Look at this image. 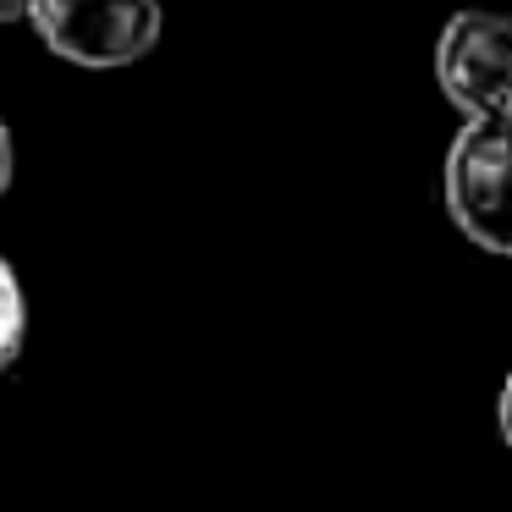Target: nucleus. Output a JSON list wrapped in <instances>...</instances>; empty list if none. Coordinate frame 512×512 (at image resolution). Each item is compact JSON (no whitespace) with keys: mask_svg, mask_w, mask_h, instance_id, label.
I'll list each match as a JSON object with an SVG mask.
<instances>
[{"mask_svg":"<svg viewBox=\"0 0 512 512\" xmlns=\"http://www.w3.org/2000/svg\"><path fill=\"white\" fill-rule=\"evenodd\" d=\"M441 199L468 243L512 259V111L457 127L441 166Z\"/></svg>","mask_w":512,"mask_h":512,"instance_id":"f257e3e1","label":"nucleus"},{"mask_svg":"<svg viewBox=\"0 0 512 512\" xmlns=\"http://www.w3.org/2000/svg\"><path fill=\"white\" fill-rule=\"evenodd\" d=\"M45 50L89 72L133 67L160 45V0H34L28 12Z\"/></svg>","mask_w":512,"mask_h":512,"instance_id":"f03ea898","label":"nucleus"},{"mask_svg":"<svg viewBox=\"0 0 512 512\" xmlns=\"http://www.w3.org/2000/svg\"><path fill=\"white\" fill-rule=\"evenodd\" d=\"M435 83L468 116H507L512 111V17L507 12H468L446 17L435 39Z\"/></svg>","mask_w":512,"mask_h":512,"instance_id":"7ed1b4c3","label":"nucleus"},{"mask_svg":"<svg viewBox=\"0 0 512 512\" xmlns=\"http://www.w3.org/2000/svg\"><path fill=\"white\" fill-rule=\"evenodd\" d=\"M23 336H28V298L23 281H17V265L0 254V369L23 353Z\"/></svg>","mask_w":512,"mask_h":512,"instance_id":"20e7f679","label":"nucleus"},{"mask_svg":"<svg viewBox=\"0 0 512 512\" xmlns=\"http://www.w3.org/2000/svg\"><path fill=\"white\" fill-rule=\"evenodd\" d=\"M12 160H17L12 127H6V116H0V199H6V188H12Z\"/></svg>","mask_w":512,"mask_h":512,"instance_id":"39448f33","label":"nucleus"},{"mask_svg":"<svg viewBox=\"0 0 512 512\" xmlns=\"http://www.w3.org/2000/svg\"><path fill=\"white\" fill-rule=\"evenodd\" d=\"M496 424H501V441L512 446V369L507 380H501V402H496Z\"/></svg>","mask_w":512,"mask_h":512,"instance_id":"423d86ee","label":"nucleus"},{"mask_svg":"<svg viewBox=\"0 0 512 512\" xmlns=\"http://www.w3.org/2000/svg\"><path fill=\"white\" fill-rule=\"evenodd\" d=\"M34 12V0H0V23H23Z\"/></svg>","mask_w":512,"mask_h":512,"instance_id":"0eeeda50","label":"nucleus"}]
</instances>
